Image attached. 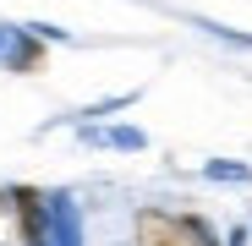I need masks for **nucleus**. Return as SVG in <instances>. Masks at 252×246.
Wrapping results in <instances>:
<instances>
[{"label":"nucleus","instance_id":"f257e3e1","mask_svg":"<svg viewBox=\"0 0 252 246\" xmlns=\"http://www.w3.org/2000/svg\"><path fill=\"white\" fill-rule=\"evenodd\" d=\"M137 246H220L214 230L192 214H164V208H143L137 224H132Z\"/></svg>","mask_w":252,"mask_h":246},{"label":"nucleus","instance_id":"f03ea898","mask_svg":"<svg viewBox=\"0 0 252 246\" xmlns=\"http://www.w3.org/2000/svg\"><path fill=\"white\" fill-rule=\"evenodd\" d=\"M50 246H82V214L71 197H55L50 208Z\"/></svg>","mask_w":252,"mask_h":246},{"label":"nucleus","instance_id":"7ed1b4c3","mask_svg":"<svg viewBox=\"0 0 252 246\" xmlns=\"http://www.w3.org/2000/svg\"><path fill=\"white\" fill-rule=\"evenodd\" d=\"M6 66L11 71H38V66H44V33H38V27H17V44H11Z\"/></svg>","mask_w":252,"mask_h":246},{"label":"nucleus","instance_id":"20e7f679","mask_svg":"<svg viewBox=\"0 0 252 246\" xmlns=\"http://www.w3.org/2000/svg\"><path fill=\"white\" fill-rule=\"evenodd\" d=\"M94 142H104V148H143V132L137 126H110V132H88Z\"/></svg>","mask_w":252,"mask_h":246},{"label":"nucleus","instance_id":"39448f33","mask_svg":"<svg viewBox=\"0 0 252 246\" xmlns=\"http://www.w3.org/2000/svg\"><path fill=\"white\" fill-rule=\"evenodd\" d=\"M208 175L214 181H252V170H241V164H208Z\"/></svg>","mask_w":252,"mask_h":246},{"label":"nucleus","instance_id":"423d86ee","mask_svg":"<svg viewBox=\"0 0 252 246\" xmlns=\"http://www.w3.org/2000/svg\"><path fill=\"white\" fill-rule=\"evenodd\" d=\"M11 44H17V27H0V60L11 55Z\"/></svg>","mask_w":252,"mask_h":246}]
</instances>
